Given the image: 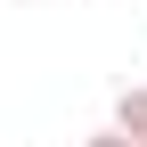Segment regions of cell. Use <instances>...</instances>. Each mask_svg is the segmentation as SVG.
Wrapping results in <instances>:
<instances>
[{"mask_svg":"<svg viewBox=\"0 0 147 147\" xmlns=\"http://www.w3.org/2000/svg\"><path fill=\"white\" fill-rule=\"evenodd\" d=\"M115 123H123V131L147 147V90H123V98H115Z\"/></svg>","mask_w":147,"mask_h":147,"instance_id":"obj_1","label":"cell"},{"mask_svg":"<svg viewBox=\"0 0 147 147\" xmlns=\"http://www.w3.org/2000/svg\"><path fill=\"white\" fill-rule=\"evenodd\" d=\"M82 147H139V139H131V131H123V123H106V131H90Z\"/></svg>","mask_w":147,"mask_h":147,"instance_id":"obj_2","label":"cell"}]
</instances>
